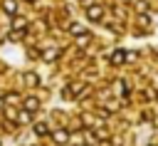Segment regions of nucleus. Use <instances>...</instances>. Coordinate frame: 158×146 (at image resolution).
Here are the masks:
<instances>
[{
	"instance_id": "nucleus-5",
	"label": "nucleus",
	"mask_w": 158,
	"mask_h": 146,
	"mask_svg": "<svg viewBox=\"0 0 158 146\" xmlns=\"http://www.w3.org/2000/svg\"><path fill=\"white\" fill-rule=\"evenodd\" d=\"M25 106H27V109H37V106H40V101H37L35 97H30V99H25Z\"/></svg>"
},
{
	"instance_id": "nucleus-3",
	"label": "nucleus",
	"mask_w": 158,
	"mask_h": 146,
	"mask_svg": "<svg viewBox=\"0 0 158 146\" xmlns=\"http://www.w3.org/2000/svg\"><path fill=\"white\" fill-rule=\"evenodd\" d=\"M54 141H57V144H67V141H69L67 131H54Z\"/></svg>"
},
{
	"instance_id": "nucleus-8",
	"label": "nucleus",
	"mask_w": 158,
	"mask_h": 146,
	"mask_svg": "<svg viewBox=\"0 0 158 146\" xmlns=\"http://www.w3.org/2000/svg\"><path fill=\"white\" fill-rule=\"evenodd\" d=\"M54 57H57L54 49H47V52H44V59H54Z\"/></svg>"
},
{
	"instance_id": "nucleus-7",
	"label": "nucleus",
	"mask_w": 158,
	"mask_h": 146,
	"mask_svg": "<svg viewBox=\"0 0 158 146\" xmlns=\"http://www.w3.org/2000/svg\"><path fill=\"white\" fill-rule=\"evenodd\" d=\"M72 32H74V35H84V27H81V25H72Z\"/></svg>"
},
{
	"instance_id": "nucleus-2",
	"label": "nucleus",
	"mask_w": 158,
	"mask_h": 146,
	"mask_svg": "<svg viewBox=\"0 0 158 146\" xmlns=\"http://www.w3.org/2000/svg\"><path fill=\"white\" fill-rule=\"evenodd\" d=\"M2 7H5V12H10V15H12V12L17 10V2H15V0H5V2H2Z\"/></svg>"
},
{
	"instance_id": "nucleus-6",
	"label": "nucleus",
	"mask_w": 158,
	"mask_h": 146,
	"mask_svg": "<svg viewBox=\"0 0 158 146\" xmlns=\"http://www.w3.org/2000/svg\"><path fill=\"white\" fill-rule=\"evenodd\" d=\"M35 131H37L40 136H44V134H47V124H35Z\"/></svg>"
},
{
	"instance_id": "nucleus-9",
	"label": "nucleus",
	"mask_w": 158,
	"mask_h": 146,
	"mask_svg": "<svg viewBox=\"0 0 158 146\" xmlns=\"http://www.w3.org/2000/svg\"><path fill=\"white\" fill-rule=\"evenodd\" d=\"M0 106H2V101H0Z\"/></svg>"
},
{
	"instance_id": "nucleus-10",
	"label": "nucleus",
	"mask_w": 158,
	"mask_h": 146,
	"mask_svg": "<svg viewBox=\"0 0 158 146\" xmlns=\"http://www.w3.org/2000/svg\"><path fill=\"white\" fill-rule=\"evenodd\" d=\"M30 2H35V0H30Z\"/></svg>"
},
{
	"instance_id": "nucleus-1",
	"label": "nucleus",
	"mask_w": 158,
	"mask_h": 146,
	"mask_svg": "<svg viewBox=\"0 0 158 146\" xmlns=\"http://www.w3.org/2000/svg\"><path fill=\"white\" fill-rule=\"evenodd\" d=\"M101 15H104V10H101L99 5H94V7H89V17H91V20H101Z\"/></svg>"
},
{
	"instance_id": "nucleus-4",
	"label": "nucleus",
	"mask_w": 158,
	"mask_h": 146,
	"mask_svg": "<svg viewBox=\"0 0 158 146\" xmlns=\"http://www.w3.org/2000/svg\"><path fill=\"white\" fill-rule=\"evenodd\" d=\"M123 59H126V52H121V49H118V52H114V57H111V62H114V64H121Z\"/></svg>"
}]
</instances>
